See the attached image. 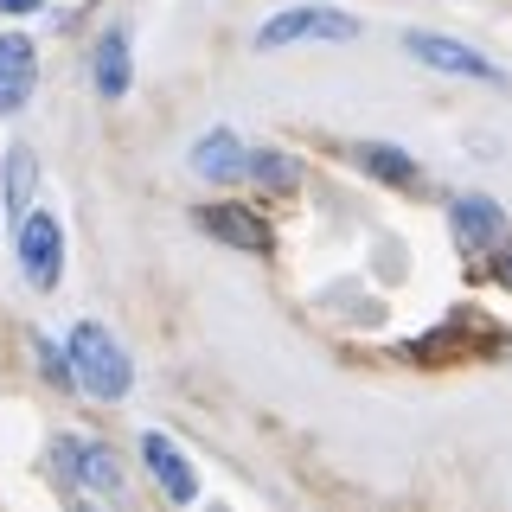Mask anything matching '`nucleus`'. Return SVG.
Listing matches in <instances>:
<instances>
[{"label": "nucleus", "mask_w": 512, "mask_h": 512, "mask_svg": "<svg viewBox=\"0 0 512 512\" xmlns=\"http://www.w3.org/2000/svg\"><path fill=\"white\" fill-rule=\"evenodd\" d=\"M205 231H218L224 244H237V250H269V231L250 212H231V205H212V212H205Z\"/></svg>", "instance_id": "nucleus-11"}, {"label": "nucleus", "mask_w": 512, "mask_h": 512, "mask_svg": "<svg viewBox=\"0 0 512 512\" xmlns=\"http://www.w3.org/2000/svg\"><path fill=\"white\" fill-rule=\"evenodd\" d=\"M295 39H359V20H352V13H333V7H288L263 26L256 45H263V52H282V45H295Z\"/></svg>", "instance_id": "nucleus-2"}, {"label": "nucleus", "mask_w": 512, "mask_h": 512, "mask_svg": "<svg viewBox=\"0 0 512 512\" xmlns=\"http://www.w3.org/2000/svg\"><path fill=\"white\" fill-rule=\"evenodd\" d=\"M58 455H64V468L84 480V487H96V493H122V468H116V455H109L103 442H77V436H64V442H58Z\"/></svg>", "instance_id": "nucleus-6"}, {"label": "nucleus", "mask_w": 512, "mask_h": 512, "mask_svg": "<svg viewBox=\"0 0 512 512\" xmlns=\"http://www.w3.org/2000/svg\"><path fill=\"white\" fill-rule=\"evenodd\" d=\"M96 96H128V39L122 32H103V45H96Z\"/></svg>", "instance_id": "nucleus-10"}, {"label": "nucleus", "mask_w": 512, "mask_h": 512, "mask_svg": "<svg viewBox=\"0 0 512 512\" xmlns=\"http://www.w3.org/2000/svg\"><path fill=\"white\" fill-rule=\"evenodd\" d=\"M359 160L378 173V180H391V186H410L416 180V160L404 148H359Z\"/></svg>", "instance_id": "nucleus-12"}, {"label": "nucleus", "mask_w": 512, "mask_h": 512, "mask_svg": "<svg viewBox=\"0 0 512 512\" xmlns=\"http://www.w3.org/2000/svg\"><path fill=\"white\" fill-rule=\"evenodd\" d=\"M64 237H58V218H45V212H26L20 218V269H26V282L32 288H52L58 282V269H64Z\"/></svg>", "instance_id": "nucleus-3"}, {"label": "nucleus", "mask_w": 512, "mask_h": 512, "mask_svg": "<svg viewBox=\"0 0 512 512\" xmlns=\"http://www.w3.org/2000/svg\"><path fill=\"white\" fill-rule=\"evenodd\" d=\"M448 224H455L461 256H487L493 244H500V205L493 199H455L448 205Z\"/></svg>", "instance_id": "nucleus-5"}, {"label": "nucleus", "mask_w": 512, "mask_h": 512, "mask_svg": "<svg viewBox=\"0 0 512 512\" xmlns=\"http://www.w3.org/2000/svg\"><path fill=\"white\" fill-rule=\"evenodd\" d=\"M192 167H199L205 180L231 186V180H244V173H250V154H244V141H237L231 128H212V135L192 148Z\"/></svg>", "instance_id": "nucleus-8"}, {"label": "nucleus", "mask_w": 512, "mask_h": 512, "mask_svg": "<svg viewBox=\"0 0 512 512\" xmlns=\"http://www.w3.org/2000/svg\"><path fill=\"white\" fill-rule=\"evenodd\" d=\"M500 276H506V282H512V256H506V263H500Z\"/></svg>", "instance_id": "nucleus-15"}, {"label": "nucleus", "mask_w": 512, "mask_h": 512, "mask_svg": "<svg viewBox=\"0 0 512 512\" xmlns=\"http://www.w3.org/2000/svg\"><path fill=\"white\" fill-rule=\"evenodd\" d=\"M404 45H410V58L436 64V71H461V77H487V84H493V77H500V71H493V64L480 58V52H468V45H455V39H436V32H410Z\"/></svg>", "instance_id": "nucleus-7"}, {"label": "nucleus", "mask_w": 512, "mask_h": 512, "mask_svg": "<svg viewBox=\"0 0 512 512\" xmlns=\"http://www.w3.org/2000/svg\"><path fill=\"white\" fill-rule=\"evenodd\" d=\"M250 167L263 173V180H276V186H288V180H295V167H288V160H276V154H250Z\"/></svg>", "instance_id": "nucleus-13"}, {"label": "nucleus", "mask_w": 512, "mask_h": 512, "mask_svg": "<svg viewBox=\"0 0 512 512\" xmlns=\"http://www.w3.org/2000/svg\"><path fill=\"white\" fill-rule=\"evenodd\" d=\"M32 77H39L32 39H20V32H7V39H0V116L26 109V96H32Z\"/></svg>", "instance_id": "nucleus-4"}, {"label": "nucleus", "mask_w": 512, "mask_h": 512, "mask_svg": "<svg viewBox=\"0 0 512 512\" xmlns=\"http://www.w3.org/2000/svg\"><path fill=\"white\" fill-rule=\"evenodd\" d=\"M45 0H0V13H39Z\"/></svg>", "instance_id": "nucleus-14"}, {"label": "nucleus", "mask_w": 512, "mask_h": 512, "mask_svg": "<svg viewBox=\"0 0 512 512\" xmlns=\"http://www.w3.org/2000/svg\"><path fill=\"white\" fill-rule=\"evenodd\" d=\"M64 359H71V384H84V391L103 397V404L128 397V384H135V365H128V352L109 340V327H96V320H77V327H71V346H64Z\"/></svg>", "instance_id": "nucleus-1"}, {"label": "nucleus", "mask_w": 512, "mask_h": 512, "mask_svg": "<svg viewBox=\"0 0 512 512\" xmlns=\"http://www.w3.org/2000/svg\"><path fill=\"white\" fill-rule=\"evenodd\" d=\"M141 455H148L154 480L167 487V500H173V506H192V493H199V480H192V468L180 461V448H173L167 436H141Z\"/></svg>", "instance_id": "nucleus-9"}]
</instances>
